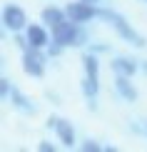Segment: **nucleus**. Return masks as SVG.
<instances>
[{
  "mask_svg": "<svg viewBox=\"0 0 147 152\" xmlns=\"http://www.w3.org/2000/svg\"><path fill=\"white\" fill-rule=\"evenodd\" d=\"M90 50H92V53H107L110 48H107L105 42H95V45H90Z\"/></svg>",
  "mask_w": 147,
  "mask_h": 152,
  "instance_id": "nucleus-17",
  "label": "nucleus"
},
{
  "mask_svg": "<svg viewBox=\"0 0 147 152\" xmlns=\"http://www.w3.org/2000/svg\"><path fill=\"white\" fill-rule=\"evenodd\" d=\"M97 18H100V20H105L115 33L120 35V40H125L127 45H132V48H145L147 45L145 37L132 28V23H127V18L120 15L117 10H112V8H97Z\"/></svg>",
  "mask_w": 147,
  "mask_h": 152,
  "instance_id": "nucleus-1",
  "label": "nucleus"
},
{
  "mask_svg": "<svg viewBox=\"0 0 147 152\" xmlns=\"http://www.w3.org/2000/svg\"><path fill=\"white\" fill-rule=\"evenodd\" d=\"M53 42L60 48H82L87 42V33H85V25H78L72 20H65L60 25L53 28Z\"/></svg>",
  "mask_w": 147,
  "mask_h": 152,
  "instance_id": "nucleus-2",
  "label": "nucleus"
},
{
  "mask_svg": "<svg viewBox=\"0 0 147 152\" xmlns=\"http://www.w3.org/2000/svg\"><path fill=\"white\" fill-rule=\"evenodd\" d=\"M82 70H85L87 77L100 80V60H97V53H92V50L82 53Z\"/></svg>",
  "mask_w": 147,
  "mask_h": 152,
  "instance_id": "nucleus-13",
  "label": "nucleus"
},
{
  "mask_svg": "<svg viewBox=\"0 0 147 152\" xmlns=\"http://www.w3.org/2000/svg\"><path fill=\"white\" fill-rule=\"evenodd\" d=\"M65 12H67V20H72L78 25H87V23H92V18H97V5L85 3V0H75V3L65 5Z\"/></svg>",
  "mask_w": 147,
  "mask_h": 152,
  "instance_id": "nucleus-6",
  "label": "nucleus"
},
{
  "mask_svg": "<svg viewBox=\"0 0 147 152\" xmlns=\"http://www.w3.org/2000/svg\"><path fill=\"white\" fill-rule=\"evenodd\" d=\"M37 150H40V152H55L57 147H55V145L50 142V140H40V145H37Z\"/></svg>",
  "mask_w": 147,
  "mask_h": 152,
  "instance_id": "nucleus-16",
  "label": "nucleus"
},
{
  "mask_svg": "<svg viewBox=\"0 0 147 152\" xmlns=\"http://www.w3.org/2000/svg\"><path fill=\"white\" fill-rule=\"evenodd\" d=\"M142 3H147V0H142Z\"/></svg>",
  "mask_w": 147,
  "mask_h": 152,
  "instance_id": "nucleus-21",
  "label": "nucleus"
},
{
  "mask_svg": "<svg viewBox=\"0 0 147 152\" xmlns=\"http://www.w3.org/2000/svg\"><path fill=\"white\" fill-rule=\"evenodd\" d=\"M80 90L82 95H85V100H87V107L90 110H97V95H100V80H95V77H82L80 82Z\"/></svg>",
  "mask_w": 147,
  "mask_h": 152,
  "instance_id": "nucleus-11",
  "label": "nucleus"
},
{
  "mask_svg": "<svg viewBox=\"0 0 147 152\" xmlns=\"http://www.w3.org/2000/svg\"><path fill=\"white\" fill-rule=\"evenodd\" d=\"M48 70V55L42 53L40 48H28L23 50V72L30 75V77L40 80Z\"/></svg>",
  "mask_w": 147,
  "mask_h": 152,
  "instance_id": "nucleus-3",
  "label": "nucleus"
},
{
  "mask_svg": "<svg viewBox=\"0 0 147 152\" xmlns=\"http://www.w3.org/2000/svg\"><path fill=\"white\" fill-rule=\"evenodd\" d=\"M145 135H147V125H145Z\"/></svg>",
  "mask_w": 147,
  "mask_h": 152,
  "instance_id": "nucleus-20",
  "label": "nucleus"
},
{
  "mask_svg": "<svg viewBox=\"0 0 147 152\" xmlns=\"http://www.w3.org/2000/svg\"><path fill=\"white\" fill-rule=\"evenodd\" d=\"M85 3H92V5H97V3H100V0H85Z\"/></svg>",
  "mask_w": 147,
  "mask_h": 152,
  "instance_id": "nucleus-19",
  "label": "nucleus"
},
{
  "mask_svg": "<svg viewBox=\"0 0 147 152\" xmlns=\"http://www.w3.org/2000/svg\"><path fill=\"white\" fill-rule=\"evenodd\" d=\"M40 20L45 23L50 30H53L55 25H60V23H65V20H67V12H65V8H55V5H48V8L40 12Z\"/></svg>",
  "mask_w": 147,
  "mask_h": 152,
  "instance_id": "nucleus-12",
  "label": "nucleus"
},
{
  "mask_svg": "<svg viewBox=\"0 0 147 152\" xmlns=\"http://www.w3.org/2000/svg\"><path fill=\"white\" fill-rule=\"evenodd\" d=\"M115 92L125 102H135L137 100V87L132 85V77H127V75H115Z\"/></svg>",
  "mask_w": 147,
  "mask_h": 152,
  "instance_id": "nucleus-10",
  "label": "nucleus"
},
{
  "mask_svg": "<svg viewBox=\"0 0 147 152\" xmlns=\"http://www.w3.org/2000/svg\"><path fill=\"white\" fill-rule=\"evenodd\" d=\"M110 70L115 75H127V77H135L137 70H140V62L127 58V55H115L112 62H110Z\"/></svg>",
  "mask_w": 147,
  "mask_h": 152,
  "instance_id": "nucleus-9",
  "label": "nucleus"
},
{
  "mask_svg": "<svg viewBox=\"0 0 147 152\" xmlns=\"http://www.w3.org/2000/svg\"><path fill=\"white\" fill-rule=\"evenodd\" d=\"M140 70H142V72H147V60H140Z\"/></svg>",
  "mask_w": 147,
  "mask_h": 152,
  "instance_id": "nucleus-18",
  "label": "nucleus"
},
{
  "mask_svg": "<svg viewBox=\"0 0 147 152\" xmlns=\"http://www.w3.org/2000/svg\"><path fill=\"white\" fill-rule=\"evenodd\" d=\"M45 125H48L50 130H55V137H57V142H60L62 147L72 150L75 145H78V135H75V127H72V122H70V120L57 117V115H50Z\"/></svg>",
  "mask_w": 147,
  "mask_h": 152,
  "instance_id": "nucleus-4",
  "label": "nucleus"
},
{
  "mask_svg": "<svg viewBox=\"0 0 147 152\" xmlns=\"http://www.w3.org/2000/svg\"><path fill=\"white\" fill-rule=\"evenodd\" d=\"M5 102H8L12 110H18L20 115H35V112H37V107L33 105V100H30L25 92H20L15 85L10 87V92H8V97H5Z\"/></svg>",
  "mask_w": 147,
  "mask_h": 152,
  "instance_id": "nucleus-8",
  "label": "nucleus"
},
{
  "mask_svg": "<svg viewBox=\"0 0 147 152\" xmlns=\"http://www.w3.org/2000/svg\"><path fill=\"white\" fill-rule=\"evenodd\" d=\"M10 87H12V80H10V77H5V75H3V77H0V95H3V100L8 97Z\"/></svg>",
  "mask_w": 147,
  "mask_h": 152,
  "instance_id": "nucleus-15",
  "label": "nucleus"
},
{
  "mask_svg": "<svg viewBox=\"0 0 147 152\" xmlns=\"http://www.w3.org/2000/svg\"><path fill=\"white\" fill-rule=\"evenodd\" d=\"M25 37H28L30 48H40V50H48V45L53 42V33L48 30V25H37V23H28V28L23 30Z\"/></svg>",
  "mask_w": 147,
  "mask_h": 152,
  "instance_id": "nucleus-7",
  "label": "nucleus"
},
{
  "mask_svg": "<svg viewBox=\"0 0 147 152\" xmlns=\"http://www.w3.org/2000/svg\"><path fill=\"white\" fill-rule=\"evenodd\" d=\"M28 28V15H25V10L20 8L18 3H8L3 8V30H8V33H23V30Z\"/></svg>",
  "mask_w": 147,
  "mask_h": 152,
  "instance_id": "nucleus-5",
  "label": "nucleus"
},
{
  "mask_svg": "<svg viewBox=\"0 0 147 152\" xmlns=\"http://www.w3.org/2000/svg\"><path fill=\"white\" fill-rule=\"evenodd\" d=\"M80 150H82V152H100V150H102V145H100L97 140H82Z\"/></svg>",
  "mask_w": 147,
  "mask_h": 152,
  "instance_id": "nucleus-14",
  "label": "nucleus"
}]
</instances>
